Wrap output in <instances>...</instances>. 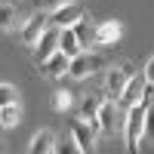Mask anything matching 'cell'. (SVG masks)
<instances>
[{
	"mask_svg": "<svg viewBox=\"0 0 154 154\" xmlns=\"http://www.w3.org/2000/svg\"><path fill=\"white\" fill-rule=\"evenodd\" d=\"M148 111H151V105L142 102V99L126 108V123H123L126 154H139V145H142V136H145V123H148Z\"/></svg>",
	"mask_w": 154,
	"mask_h": 154,
	"instance_id": "1",
	"label": "cell"
},
{
	"mask_svg": "<svg viewBox=\"0 0 154 154\" xmlns=\"http://www.w3.org/2000/svg\"><path fill=\"white\" fill-rule=\"evenodd\" d=\"M105 62H102L99 53H86V49H80L74 59H68V77H74V80H86L89 74H96Z\"/></svg>",
	"mask_w": 154,
	"mask_h": 154,
	"instance_id": "2",
	"label": "cell"
},
{
	"mask_svg": "<svg viewBox=\"0 0 154 154\" xmlns=\"http://www.w3.org/2000/svg\"><path fill=\"white\" fill-rule=\"evenodd\" d=\"M83 16H86V9H83V3H77V0H68V3H62V6L46 12V19H49L53 28H71V25H77Z\"/></svg>",
	"mask_w": 154,
	"mask_h": 154,
	"instance_id": "3",
	"label": "cell"
},
{
	"mask_svg": "<svg viewBox=\"0 0 154 154\" xmlns=\"http://www.w3.org/2000/svg\"><path fill=\"white\" fill-rule=\"evenodd\" d=\"M49 28V19H46V12H34V16H28L22 22V28H19V37H22V43L25 46H34L37 43V37H40L43 31Z\"/></svg>",
	"mask_w": 154,
	"mask_h": 154,
	"instance_id": "4",
	"label": "cell"
},
{
	"mask_svg": "<svg viewBox=\"0 0 154 154\" xmlns=\"http://www.w3.org/2000/svg\"><path fill=\"white\" fill-rule=\"evenodd\" d=\"M123 37V25L117 22V19H108V22H99L96 28H93V40L96 46H108V43H117Z\"/></svg>",
	"mask_w": 154,
	"mask_h": 154,
	"instance_id": "5",
	"label": "cell"
},
{
	"mask_svg": "<svg viewBox=\"0 0 154 154\" xmlns=\"http://www.w3.org/2000/svg\"><path fill=\"white\" fill-rule=\"evenodd\" d=\"M130 77H133V65H114L105 74V93L111 99H120V93H123V86H126Z\"/></svg>",
	"mask_w": 154,
	"mask_h": 154,
	"instance_id": "6",
	"label": "cell"
},
{
	"mask_svg": "<svg viewBox=\"0 0 154 154\" xmlns=\"http://www.w3.org/2000/svg\"><path fill=\"white\" fill-rule=\"evenodd\" d=\"M56 49H59V28H53V25H49V28L37 37V43H34V62L40 65V62L49 59Z\"/></svg>",
	"mask_w": 154,
	"mask_h": 154,
	"instance_id": "7",
	"label": "cell"
},
{
	"mask_svg": "<svg viewBox=\"0 0 154 154\" xmlns=\"http://www.w3.org/2000/svg\"><path fill=\"white\" fill-rule=\"evenodd\" d=\"M68 133L74 136V142H77V148H80V154H93V151H96V148H93V145H96V133L86 126V120L77 117V120L71 123Z\"/></svg>",
	"mask_w": 154,
	"mask_h": 154,
	"instance_id": "8",
	"label": "cell"
},
{
	"mask_svg": "<svg viewBox=\"0 0 154 154\" xmlns=\"http://www.w3.org/2000/svg\"><path fill=\"white\" fill-rule=\"evenodd\" d=\"M142 89H145V77H142V74H133L130 80H126V86H123V93H120L117 102L130 108V105H136V102L142 99Z\"/></svg>",
	"mask_w": 154,
	"mask_h": 154,
	"instance_id": "9",
	"label": "cell"
},
{
	"mask_svg": "<svg viewBox=\"0 0 154 154\" xmlns=\"http://www.w3.org/2000/svg\"><path fill=\"white\" fill-rule=\"evenodd\" d=\"M80 49H83V43H80V37H77L74 28H59V53H65L68 59H74Z\"/></svg>",
	"mask_w": 154,
	"mask_h": 154,
	"instance_id": "10",
	"label": "cell"
},
{
	"mask_svg": "<svg viewBox=\"0 0 154 154\" xmlns=\"http://www.w3.org/2000/svg\"><path fill=\"white\" fill-rule=\"evenodd\" d=\"M37 68H40V71H43L46 77H62V74H68V56L56 49V53L49 56V59H43L40 65H37Z\"/></svg>",
	"mask_w": 154,
	"mask_h": 154,
	"instance_id": "11",
	"label": "cell"
},
{
	"mask_svg": "<svg viewBox=\"0 0 154 154\" xmlns=\"http://www.w3.org/2000/svg\"><path fill=\"white\" fill-rule=\"evenodd\" d=\"M96 120L102 126V133H114V130H117V108H114V102H102Z\"/></svg>",
	"mask_w": 154,
	"mask_h": 154,
	"instance_id": "12",
	"label": "cell"
},
{
	"mask_svg": "<svg viewBox=\"0 0 154 154\" xmlns=\"http://www.w3.org/2000/svg\"><path fill=\"white\" fill-rule=\"evenodd\" d=\"M53 145H56V136L49 130H40V133H34L31 145H28V154H53Z\"/></svg>",
	"mask_w": 154,
	"mask_h": 154,
	"instance_id": "13",
	"label": "cell"
},
{
	"mask_svg": "<svg viewBox=\"0 0 154 154\" xmlns=\"http://www.w3.org/2000/svg\"><path fill=\"white\" fill-rule=\"evenodd\" d=\"M22 25V16L12 3H0V31H16Z\"/></svg>",
	"mask_w": 154,
	"mask_h": 154,
	"instance_id": "14",
	"label": "cell"
},
{
	"mask_svg": "<svg viewBox=\"0 0 154 154\" xmlns=\"http://www.w3.org/2000/svg\"><path fill=\"white\" fill-rule=\"evenodd\" d=\"M102 102H105V99L86 96V99H83V105H80V120H96V114H99V108H102Z\"/></svg>",
	"mask_w": 154,
	"mask_h": 154,
	"instance_id": "15",
	"label": "cell"
},
{
	"mask_svg": "<svg viewBox=\"0 0 154 154\" xmlns=\"http://www.w3.org/2000/svg\"><path fill=\"white\" fill-rule=\"evenodd\" d=\"M53 154H80V148H77L74 136H71V133H65L62 139H56V145H53Z\"/></svg>",
	"mask_w": 154,
	"mask_h": 154,
	"instance_id": "16",
	"label": "cell"
},
{
	"mask_svg": "<svg viewBox=\"0 0 154 154\" xmlns=\"http://www.w3.org/2000/svg\"><path fill=\"white\" fill-rule=\"evenodd\" d=\"M19 120H22V108H19V105L0 108V126H6V130H9V126H16Z\"/></svg>",
	"mask_w": 154,
	"mask_h": 154,
	"instance_id": "17",
	"label": "cell"
},
{
	"mask_svg": "<svg viewBox=\"0 0 154 154\" xmlns=\"http://www.w3.org/2000/svg\"><path fill=\"white\" fill-rule=\"evenodd\" d=\"M74 105V93L71 89H56V96H53V108L62 114V111H68Z\"/></svg>",
	"mask_w": 154,
	"mask_h": 154,
	"instance_id": "18",
	"label": "cell"
},
{
	"mask_svg": "<svg viewBox=\"0 0 154 154\" xmlns=\"http://www.w3.org/2000/svg\"><path fill=\"white\" fill-rule=\"evenodd\" d=\"M6 105H19V89L12 83H0V108Z\"/></svg>",
	"mask_w": 154,
	"mask_h": 154,
	"instance_id": "19",
	"label": "cell"
},
{
	"mask_svg": "<svg viewBox=\"0 0 154 154\" xmlns=\"http://www.w3.org/2000/svg\"><path fill=\"white\" fill-rule=\"evenodd\" d=\"M142 77H145V83H151V86H154V56L145 62V74H142Z\"/></svg>",
	"mask_w": 154,
	"mask_h": 154,
	"instance_id": "20",
	"label": "cell"
},
{
	"mask_svg": "<svg viewBox=\"0 0 154 154\" xmlns=\"http://www.w3.org/2000/svg\"><path fill=\"white\" fill-rule=\"evenodd\" d=\"M40 3H43V12H49V9H56L62 3H68V0H40Z\"/></svg>",
	"mask_w": 154,
	"mask_h": 154,
	"instance_id": "21",
	"label": "cell"
},
{
	"mask_svg": "<svg viewBox=\"0 0 154 154\" xmlns=\"http://www.w3.org/2000/svg\"><path fill=\"white\" fill-rule=\"evenodd\" d=\"M0 154H3V142H0Z\"/></svg>",
	"mask_w": 154,
	"mask_h": 154,
	"instance_id": "22",
	"label": "cell"
}]
</instances>
